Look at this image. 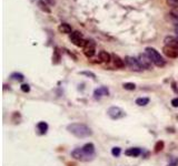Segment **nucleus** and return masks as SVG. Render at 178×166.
<instances>
[{"label": "nucleus", "mask_w": 178, "mask_h": 166, "mask_svg": "<svg viewBox=\"0 0 178 166\" xmlns=\"http://www.w3.org/2000/svg\"><path fill=\"white\" fill-rule=\"evenodd\" d=\"M60 61V53L58 49L56 48L55 49V52H53V56H52V62L55 63V64H57V63H59Z\"/></svg>", "instance_id": "412c9836"}, {"label": "nucleus", "mask_w": 178, "mask_h": 166, "mask_svg": "<svg viewBox=\"0 0 178 166\" xmlns=\"http://www.w3.org/2000/svg\"><path fill=\"white\" fill-rule=\"evenodd\" d=\"M58 31L60 33H65V34H71L72 33V29H71V25H68V23H61L58 27Z\"/></svg>", "instance_id": "9b49d317"}, {"label": "nucleus", "mask_w": 178, "mask_h": 166, "mask_svg": "<svg viewBox=\"0 0 178 166\" xmlns=\"http://www.w3.org/2000/svg\"><path fill=\"white\" fill-rule=\"evenodd\" d=\"M80 74L81 75H86V76H88V78H91V79H96V74L93 73V72H90V71H83V72H80Z\"/></svg>", "instance_id": "a878e982"}, {"label": "nucleus", "mask_w": 178, "mask_h": 166, "mask_svg": "<svg viewBox=\"0 0 178 166\" xmlns=\"http://www.w3.org/2000/svg\"><path fill=\"white\" fill-rule=\"evenodd\" d=\"M111 59H112V62H114V64H115V66L116 68H124L125 66V62H124V60L120 58L119 56H117V54H112L111 56Z\"/></svg>", "instance_id": "f8f14e48"}, {"label": "nucleus", "mask_w": 178, "mask_h": 166, "mask_svg": "<svg viewBox=\"0 0 178 166\" xmlns=\"http://www.w3.org/2000/svg\"><path fill=\"white\" fill-rule=\"evenodd\" d=\"M175 33H176V34L178 35V28H176V29H175Z\"/></svg>", "instance_id": "c756f323"}, {"label": "nucleus", "mask_w": 178, "mask_h": 166, "mask_svg": "<svg viewBox=\"0 0 178 166\" xmlns=\"http://www.w3.org/2000/svg\"><path fill=\"white\" fill-rule=\"evenodd\" d=\"M164 41L166 43V46H169V47H173V48L178 50V38H175V37H166Z\"/></svg>", "instance_id": "1a4fd4ad"}, {"label": "nucleus", "mask_w": 178, "mask_h": 166, "mask_svg": "<svg viewBox=\"0 0 178 166\" xmlns=\"http://www.w3.org/2000/svg\"><path fill=\"white\" fill-rule=\"evenodd\" d=\"M80 39H84V35H83V33L79 32V31H74L70 34V41L71 42L80 40Z\"/></svg>", "instance_id": "2eb2a0df"}, {"label": "nucleus", "mask_w": 178, "mask_h": 166, "mask_svg": "<svg viewBox=\"0 0 178 166\" xmlns=\"http://www.w3.org/2000/svg\"><path fill=\"white\" fill-rule=\"evenodd\" d=\"M162 52H164V54H165L166 57H168V58L175 59L178 57V50L175 49V48H173V47H169V46H165V47L162 48Z\"/></svg>", "instance_id": "0eeeda50"}, {"label": "nucleus", "mask_w": 178, "mask_h": 166, "mask_svg": "<svg viewBox=\"0 0 178 166\" xmlns=\"http://www.w3.org/2000/svg\"><path fill=\"white\" fill-rule=\"evenodd\" d=\"M177 165H178V158H176V159H174L171 163L167 164L166 166H177Z\"/></svg>", "instance_id": "c85d7f7f"}, {"label": "nucleus", "mask_w": 178, "mask_h": 166, "mask_svg": "<svg viewBox=\"0 0 178 166\" xmlns=\"http://www.w3.org/2000/svg\"><path fill=\"white\" fill-rule=\"evenodd\" d=\"M125 63H126L128 68H129L130 70H133V71H136V72L143 71V66H140L138 59H135L134 57H129V56H127V57L125 58Z\"/></svg>", "instance_id": "39448f33"}, {"label": "nucleus", "mask_w": 178, "mask_h": 166, "mask_svg": "<svg viewBox=\"0 0 178 166\" xmlns=\"http://www.w3.org/2000/svg\"><path fill=\"white\" fill-rule=\"evenodd\" d=\"M125 154L127 156H131V157H137L141 154V149H138V147H131V149H128L125 151Z\"/></svg>", "instance_id": "9d476101"}, {"label": "nucleus", "mask_w": 178, "mask_h": 166, "mask_svg": "<svg viewBox=\"0 0 178 166\" xmlns=\"http://www.w3.org/2000/svg\"><path fill=\"white\" fill-rule=\"evenodd\" d=\"M164 147H165V143L162 141H158L155 144V152H156V153H159L160 151L164 149Z\"/></svg>", "instance_id": "5701e85b"}, {"label": "nucleus", "mask_w": 178, "mask_h": 166, "mask_svg": "<svg viewBox=\"0 0 178 166\" xmlns=\"http://www.w3.org/2000/svg\"><path fill=\"white\" fill-rule=\"evenodd\" d=\"M37 5H38V7L41 9L43 11H45V12H47V13H50L51 12V10L48 8L47 3H46L43 0H37Z\"/></svg>", "instance_id": "4468645a"}, {"label": "nucleus", "mask_w": 178, "mask_h": 166, "mask_svg": "<svg viewBox=\"0 0 178 166\" xmlns=\"http://www.w3.org/2000/svg\"><path fill=\"white\" fill-rule=\"evenodd\" d=\"M20 89H21V91L25 92V93H27V92L30 91V86H29V84H22L21 86H20Z\"/></svg>", "instance_id": "bb28decb"}, {"label": "nucleus", "mask_w": 178, "mask_h": 166, "mask_svg": "<svg viewBox=\"0 0 178 166\" xmlns=\"http://www.w3.org/2000/svg\"><path fill=\"white\" fill-rule=\"evenodd\" d=\"M83 149L85 152H87V153H89V154H95V145H93V143H87V144H85L83 146Z\"/></svg>", "instance_id": "f3484780"}, {"label": "nucleus", "mask_w": 178, "mask_h": 166, "mask_svg": "<svg viewBox=\"0 0 178 166\" xmlns=\"http://www.w3.org/2000/svg\"><path fill=\"white\" fill-rule=\"evenodd\" d=\"M10 79L11 80H15V81H18V82H22L25 80V76H24V74H21L19 72H14V73H11V75H10Z\"/></svg>", "instance_id": "dca6fc26"}, {"label": "nucleus", "mask_w": 178, "mask_h": 166, "mask_svg": "<svg viewBox=\"0 0 178 166\" xmlns=\"http://www.w3.org/2000/svg\"><path fill=\"white\" fill-rule=\"evenodd\" d=\"M84 53L87 58H91L95 56V48H87L84 50Z\"/></svg>", "instance_id": "b1692460"}, {"label": "nucleus", "mask_w": 178, "mask_h": 166, "mask_svg": "<svg viewBox=\"0 0 178 166\" xmlns=\"http://www.w3.org/2000/svg\"><path fill=\"white\" fill-rule=\"evenodd\" d=\"M167 18H168V20H169L173 25H176V28H178V17L177 16H175L174 13L170 12V13L167 15Z\"/></svg>", "instance_id": "aec40b11"}, {"label": "nucleus", "mask_w": 178, "mask_h": 166, "mask_svg": "<svg viewBox=\"0 0 178 166\" xmlns=\"http://www.w3.org/2000/svg\"><path fill=\"white\" fill-rule=\"evenodd\" d=\"M106 95H109V91L106 86H100L93 91V98L96 100L100 99L102 96H106Z\"/></svg>", "instance_id": "6e6552de"}, {"label": "nucleus", "mask_w": 178, "mask_h": 166, "mask_svg": "<svg viewBox=\"0 0 178 166\" xmlns=\"http://www.w3.org/2000/svg\"><path fill=\"white\" fill-rule=\"evenodd\" d=\"M123 88H124L125 90H128V91H134L136 89V84L131 82L124 83V84H123Z\"/></svg>", "instance_id": "4be33fe9"}, {"label": "nucleus", "mask_w": 178, "mask_h": 166, "mask_svg": "<svg viewBox=\"0 0 178 166\" xmlns=\"http://www.w3.org/2000/svg\"><path fill=\"white\" fill-rule=\"evenodd\" d=\"M99 59L102 60V61H104V62H110L111 60V54H109L107 51H100L99 52Z\"/></svg>", "instance_id": "ddd939ff"}, {"label": "nucleus", "mask_w": 178, "mask_h": 166, "mask_svg": "<svg viewBox=\"0 0 178 166\" xmlns=\"http://www.w3.org/2000/svg\"><path fill=\"white\" fill-rule=\"evenodd\" d=\"M120 153H121V149L118 147V146L111 149V154H112V156H115V157H118L119 155H120Z\"/></svg>", "instance_id": "393cba45"}, {"label": "nucleus", "mask_w": 178, "mask_h": 166, "mask_svg": "<svg viewBox=\"0 0 178 166\" xmlns=\"http://www.w3.org/2000/svg\"><path fill=\"white\" fill-rule=\"evenodd\" d=\"M107 115L112 120H119L126 116V112L118 106H111L107 110Z\"/></svg>", "instance_id": "20e7f679"}, {"label": "nucleus", "mask_w": 178, "mask_h": 166, "mask_svg": "<svg viewBox=\"0 0 178 166\" xmlns=\"http://www.w3.org/2000/svg\"><path fill=\"white\" fill-rule=\"evenodd\" d=\"M145 53L152 59L153 63L158 68H162V66L166 64V61L164 60V58L160 56V53L157 51L156 49H154L152 47H147L145 49Z\"/></svg>", "instance_id": "f03ea898"}, {"label": "nucleus", "mask_w": 178, "mask_h": 166, "mask_svg": "<svg viewBox=\"0 0 178 166\" xmlns=\"http://www.w3.org/2000/svg\"><path fill=\"white\" fill-rule=\"evenodd\" d=\"M138 61H139L140 66H143V69H147V70H150L152 66L154 64L152 59L149 58L146 53H140L139 57H138Z\"/></svg>", "instance_id": "423d86ee"}, {"label": "nucleus", "mask_w": 178, "mask_h": 166, "mask_svg": "<svg viewBox=\"0 0 178 166\" xmlns=\"http://www.w3.org/2000/svg\"><path fill=\"white\" fill-rule=\"evenodd\" d=\"M67 131L78 139H85L93 135L91 129L83 123H71L67 126Z\"/></svg>", "instance_id": "f257e3e1"}, {"label": "nucleus", "mask_w": 178, "mask_h": 166, "mask_svg": "<svg viewBox=\"0 0 178 166\" xmlns=\"http://www.w3.org/2000/svg\"><path fill=\"white\" fill-rule=\"evenodd\" d=\"M71 157H74L77 161H80V162H89L95 158V154H89V153L85 152L83 147H78L71 152Z\"/></svg>", "instance_id": "7ed1b4c3"}, {"label": "nucleus", "mask_w": 178, "mask_h": 166, "mask_svg": "<svg viewBox=\"0 0 178 166\" xmlns=\"http://www.w3.org/2000/svg\"><path fill=\"white\" fill-rule=\"evenodd\" d=\"M171 105L174 108H178V98H175V99L171 100Z\"/></svg>", "instance_id": "cd10ccee"}, {"label": "nucleus", "mask_w": 178, "mask_h": 166, "mask_svg": "<svg viewBox=\"0 0 178 166\" xmlns=\"http://www.w3.org/2000/svg\"><path fill=\"white\" fill-rule=\"evenodd\" d=\"M149 103V99L148 98H138L136 100V104L138 106H146Z\"/></svg>", "instance_id": "6ab92c4d"}, {"label": "nucleus", "mask_w": 178, "mask_h": 166, "mask_svg": "<svg viewBox=\"0 0 178 166\" xmlns=\"http://www.w3.org/2000/svg\"><path fill=\"white\" fill-rule=\"evenodd\" d=\"M37 129H38V131L41 133V134H45V133L47 132V130H48V124L46 122H39L37 124Z\"/></svg>", "instance_id": "a211bd4d"}]
</instances>
